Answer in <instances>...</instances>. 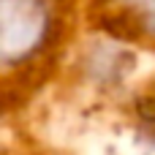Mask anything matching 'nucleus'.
I'll use <instances>...</instances> for the list:
<instances>
[{"mask_svg": "<svg viewBox=\"0 0 155 155\" xmlns=\"http://www.w3.org/2000/svg\"><path fill=\"white\" fill-rule=\"evenodd\" d=\"M63 0H0V82L38 74L60 49Z\"/></svg>", "mask_w": 155, "mask_h": 155, "instance_id": "1", "label": "nucleus"}, {"mask_svg": "<svg viewBox=\"0 0 155 155\" xmlns=\"http://www.w3.org/2000/svg\"><path fill=\"white\" fill-rule=\"evenodd\" d=\"M123 16V19H131L136 25H142L144 30L155 33V0H109Z\"/></svg>", "mask_w": 155, "mask_h": 155, "instance_id": "2", "label": "nucleus"}]
</instances>
